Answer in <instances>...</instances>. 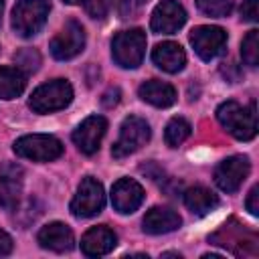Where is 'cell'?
Instances as JSON below:
<instances>
[{
    "mask_svg": "<svg viewBox=\"0 0 259 259\" xmlns=\"http://www.w3.org/2000/svg\"><path fill=\"white\" fill-rule=\"evenodd\" d=\"M217 119L237 140H251L257 134L255 103H251L249 107H243L237 101H225L217 109Z\"/></svg>",
    "mask_w": 259,
    "mask_h": 259,
    "instance_id": "cell-1",
    "label": "cell"
},
{
    "mask_svg": "<svg viewBox=\"0 0 259 259\" xmlns=\"http://www.w3.org/2000/svg\"><path fill=\"white\" fill-rule=\"evenodd\" d=\"M49 12V0H20L12 10V28L16 30V34L28 38L45 26Z\"/></svg>",
    "mask_w": 259,
    "mask_h": 259,
    "instance_id": "cell-2",
    "label": "cell"
},
{
    "mask_svg": "<svg viewBox=\"0 0 259 259\" xmlns=\"http://www.w3.org/2000/svg\"><path fill=\"white\" fill-rule=\"evenodd\" d=\"M146 53V34L140 28L121 30L111 40L113 61L123 69H136Z\"/></svg>",
    "mask_w": 259,
    "mask_h": 259,
    "instance_id": "cell-3",
    "label": "cell"
},
{
    "mask_svg": "<svg viewBox=\"0 0 259 259\" xmlns=\"http://www.w3.org/2000/svg\"><path fill=\"white\" fill-rule=\"evenodd\" d=\"M71 99H73V87L65 79H55L36 87L30 95L28 105L36 113H51L67 107Z\"/></svg>",
    "mask_w": 259,
    "mask_h": 259,
    "instance_id": "cell-4",
    "label": "cell"
},
{
    "mask_svg": "<svg viewBox=\"0 0 259 259\" xmlns=\"http://www.w3.org/2000/svg\"><path fill=\"white\" fill-rule=\"evenodd\" d=\"M14 152L16 156L32 160V162H51L63 154V144L55 136L32 134V136L18 138L14 142Z\"/></svg>",
    "mask_w": 259,
    "mask_h": 259,
    "instance_id": "cell-5",
    "label": "cell"
},
{
    "mask_svg": "<svg viewBox=\"0 0 259 259\" xmlns=\"http://www.w3.org/2000/svg\"><path fill=\"white\" fill-rule=\"evenodd\" d=\"M150 140V125L146 119L130 115L123 119L119 127V138L111 148L113 158H125L134 152H138L142 146H146Z\"/></svg>",
    "mask_w": 259,
    "mask_h": 259,
    "instance_id": "cell-6",
    "label": "cell"
},
{
    "mask_svg": "<svg viewBox=\"0 0 259 259\" xmlns=\"http://www.w3.org/2000/svg\"><path fill=\"white\" fill-rule=\"evenodd\" d=\"M103 204H105V192L101 182H97L93 176H87L81 180L77 194L71 200V212L77 219H89L101 212Z\"/></svg>",
    "mask_w": 259,
    "mask_h": 259,
    "instance_id": "cell-7",
    "label": "cell"
},
{
    "mask_svg": "<svg viewBox=\"0 0 259 259\" xmlns=\"http://www.w3.org/2000/svg\"><path fill=\"white\" fill-rule=\"evenodd\" d=\"M85 47V30L79 22L69 20L57 36L51 40V55L59 61H69L77 57Z\"/></svg>",
    "mask_w": 259,
    "mask_h": 259,
    "instance_id": "cell-8",
    "label": "cell"
},
{
    "mask_svg": "<svg viewBox=\"0 0 259 259\" xmlns=\"http://www.w3.org/2000/svg\"><path fill=\"white\" fill-rule=\"evenodd\" d=\"M190 45L202 61L217 59L227 47V32L221 26H196L190 32Z\"/></svg>",
    "mask_w": 259,
    "mask_h": 259,
    "instance_id": "cell-9",
    "label": "cell"
},
{
    "mask_svg": "<svg viewBox=\"0 0 259 259\" xmlns=\"http://www.w3.org/2000/svg\"><path fill=\"white\" fill-rule=\"evenodd\" d=\"M249 160L245 156H231L225 158L217 170H214V182L221 190L225 192H235L239 190V186L245 182L247 174H249Z\"/></svg>",
    "mask_w": 259,
    "mask_h": 259,
    "instance_id": "cell-10",
    "label": "cell"
},
{
    "mask_svg": "<svg viewBox=\"0 0 259 259\" xmlns=\"http://www.w3.org/2000/svg\"><path fill=\"white\" fill-rule=\"evenodd\" d=\"M105 130H107L105 117H101V115H89L73 132V142H75V146L83 154L91 156V154H95L99 150L101 140L105 136Z\"/></svg>",
    "mask_w": 259,
    "mask_h": 259,
    "instance_id": "cell-11",
    "label": "cell"
},
{
    "mask_svg": "<svg viewBox=\"0 0 259 259\" xmlns=\"http://www.w3.org/2000/svg\"><path fill=\"white\" fill-rule=\"evenodd\" d=\"M184 22H186V12L176 0H162L152 12L150 26L158 34H172L180 30Z\"/></svg>",
    "mask_w": 259,
    "mask_h": 259,
    "instance_id": "cell-12",
    "label": "cell"
},
{
    "mask_svg": "<svg viewBox=\"0 0 259 259\" xmlns=\"http://www.w3.org/2000/svg\"><path fill=\"white\" fill-rule=\"evenodd\" d=\"M22 168L18 164H4L0 168V206L4 210H14L22 194Z\"/></svg>",
    "mask_w": 259,
    "mask_h": 259,
    "instance_id": "cell-13",
    "label": "cell"
},
{
    "mask_svg": "<svg viewBox=\"0 0 259 259\" xmlns=\"http://www.w3.org/2000/svg\"><path fill=\"white\" fill-rule=\"evenodd\" d=\"M111 202L117 212L130 214L144 202V188L132 178H119L111 188Z\"/></svg>",
    "mask_w": 259,
    "mask_h": 259,
    "instance_id": "cell-14",
    "label": "cell"
},
{
    "mask_svg": "<svg viewBox=\"0 0 259 259\" xmlns=\"http://www.w3.org/2000/svg\"><path fill=\"white\" fill-rule=\"evenodd\" d=\"M36 241L42 249H49V251H55V253L71 251L73 245H75L73 231L63 223H49L47 227H42L36 235Z\"/></svg>",
    "mask_w": 259,
    "mask_h": 259,
    "instance_id": "cell-15",
    "label": "cell"
},
{
    "mask_svg": "<svg viewBox=\"0 0 259 259\" xmlns=\"http://www.w3.org/2000/svg\"><path fill=\"white\" fill-rule=\"evenodd\" d=\"M117 245V237L115 233L105 227V225H99V227H91L83 239H81V251L87 255V257H101V255H107L109 251H113V247Z\"/></svg>",
    "mask_w": 259,
    "mask_h": 259,
    "instance_id": "cell-16",
    "label": "cell"
},
{
    "mask_svg": "<svg viewBox=\"0 0 259 259\" xmlns=\"http://www.w3.org/2000/svg\"><path fill=\"white\" fill-rule=\"evenodd\" d=\"M182 219L176 210L172 208H166V206H154L146 212L142 225H144V231L150 233V235H164V233H172L180 227Z\"/></svg>",
    "mask_w": 259,
    "mask_h": 259,
    "instance_id": "cell-17",
    "label": "cell"
},
{
    "mask_svg": "<svg viewBox=\"0 0 259 259\" xmlns=\"http://www.w3.org/2000/svg\"><path fill=\"white\" fill-rule=\"evenodd\" d=\"M152 61L156 63V67H160L166 73H178L182 71L184 63H186V55L182 51V47L178 42H162L152 51Z\"/></svg>",
    "mask_w": 259,
    "mask_h": 259,
    "instance_id": "cell-18",
    "label": "cell"
},
{
    "mask_svg": "<svg viewBox=\"0 0 259 259\" xmlns=\"http://www.w3.org/2000/svg\"><path fill=\"white\" fill-rule=\"evenodd\" d=\"M138 93L146 103H150L154 107H170L176 101V89L170 83L158 81V79H150V81L142 83Z\"/></svg>",
    "mask_w": 259,
    "mask_h": 259,
    "instance_id": "cell-19",
    "label": "cell"
},
{
    "mask_svg": "<svg viewBox=\"0 0 259 259\" xmlns=\"http://www.w3.org/2000/svg\"><path fill=\"white\" fill-rule=\"evenodd\" d=\"M184 204L190 212L204 217L219 206V196L204 186H192L184 192Z\"/></svg>",
    "mask_w": 259,
    "mask_h": 259,
    "instance_id": "cell-20",
    "label": "cell"
},
{
    "mask_svg": "<svg viewBox=\"0 0 259 259\" xmlns=\"http://www.w3.org/2000/svg\"><path fill=\"white\" fill-rule=\"evenodd\" d=\"M26 87V77L18 67H0V97L14 99Z\"/></svg>",
    "mask_w": 259,
    "mask_h": 259,
    "instance_id": "cell-21",
    "label": "cell"
},
{
    "mask_svg": "<svg viewBox=\"0 0 259 259\" xmlns=\"http://www.w3.org/2000/svg\"><path fill=\"white\" fill-rule=\"evenodd\" d=\"M190 136V123L182 117H172L166 125V132H164V140L170 148H178L186 138Z\"/></svg>",
    "mask_w": 259,
    "mask_h": 259,
    "instance_id": "cell-22",
    "label": "cell"
},
{
    "mask_svg": "<svg viewBox=\"0 0 259 259\" xmlns=\"http://www.w3.org/2000/svg\"><path fill=\"white\" fill-rule=\"evenodd\" d=\"M241 57L249 67L259 63V30H249L241 45Z\"/></svg>",
    "mask_w": 259,
    "mask_h": 259,
    "instance_id": "cell-23",
    "label": "cell"
},
{
    "mask_svg": "<svg viewBox=\"0 0 259 259\" xmlns=\"http://www.w3.org/2000/svg\"><path fill=\"white\" fill-rule=\"evenodd\" d=\"M200 12H204L206 16H214V18H223L229 16L233 10V0H196Z\"/></svg>",
    "mask_w": 259,
    "mask_h": 259,
    "instance_id": "cell-24",
    "label": "cell"
},
{
    "mask_svg": "<svg viewBox=\"0 0 259 259\" xmlns=\"http://www.w3.org/2000/svg\"><path fill=\"white\" fill-rule=\"evenodd\" d=\"M14 61L18 65V69H24L26 73H34L40 65V55L32 49H22L14 55Z\"/></svg>",
    "mask_w": 259,
    "mask_h": 259,
    "instance_id": "cell-25",
    "label": "cell"
},
{
    "mask_svg": "<svg viewBox=\"0 0 259 259\" xmlns=\"http://www.w3.org/2000/svg\"><path fill=\"white\" fill-rule=\"evenodd\" d=\"M83 6H85V12L91 16V18H105L113 6V0H83Z\"/></svg>",
    "mask_w": 259,
    "mask_h": 259,
    "instance_id": "cell-26",
    "label": "cell"
},
{
    "mask_svg": "<svg viewBox=\"0 0 259 259\" xmlns=\"http://www.w3.org/2000/svg\"><path fill=\"white\" fill-rule=\"evenodd\" d=\"M241 18L247 22H257L259 18V0H243Z\"/></svg>",
    "mask_w": 259,
    "mask_h": 259,
    "instance_id": "cell-27",
    "label": "cell"
},
{
    "mask_svg": "<svg viewBox=\"0 0 259 259\" xmlns=\"http://www.w3.org/2000/svg\"><path fill=\"white\" fill-rule=\"evenodd\" d=\"M148 0H121L119 2V14L121 18H132Z\"/></svg>",
    "mask_w": 259,
    "mask_h": 259,
    "instance_id": "cell-28",
    "label": "cell"
},
{
    "mask_svg": "<svg viewBox=\"0 0 259 259\" xmlns=\"http://www.w3.org/2000/svg\"><path fill=\"white\" fill-rule=\"evenodd\" d=\"M245 204H247V210H249L253 217L259 214V186H253V188H251V192H249Z\"/></svg>",
    "mask_w": 259,
    "mask_h": 259,
    "instance_id": "cell-29",
    "label": "cell"
},
{
    "mask_svg": "<svg viewBox=\"0 0 259 259\" xmlns=\"http://www.w3.org/2000/svg\"><path fill=\"white\" fill-rule=\"evenodd\" d=\"M12 251V239L6 231L0 229V255H8Z\"/></svg>",
    "mask_w": 259,
    "mask_h": 259,
    "instance_id": "cell-30",
    "label": "cell"
},
{
    "mask_svg": "<svg viewBox=\"0 0 259 259\" xmlns=\"http://www.w3.org/2000/svg\"><path fill=\"white\" fill-rule=\"evenodd\" d=\"M119 101V89L115 87V89H109L105 95H103V105H107V107H111V105H115Z\"/></svg>",
    "mask_w": 259,
    "mask_h": 259,
    "instance_id": "cell-31",
    "label": "cell"
},
{
    "mask_svg": "<svg viewBox=\"0 0 259 259\" xmlns=\"http://www.w3.org/2000/svg\"><path fill=\"white\" fill-rule=\"evenodd\" d=\"M65 4H79V2H83V0H63Z\"/></svg>",
    "mask_w": 259,
    "mask_h": 259,
    "instance_id": "cell-32",
    "label": "cell"
},
{
    "mask_svg": "<svg viewBox=\"0 0 259 259\" xmlns=\"http://www.w3.org/2000/svg\"><path fill=\"white\" fill-rule=\"evenodd\" d=\"M2 12H4V0H0V22H2Z\"/></svg>",
    "mask_w": 259,
    "mask_h": 259,
    "instance_id": "cell-33",
    "label": "cell"
},
{
    "mask_svg": "<svg viewBox=\"0 0 259 259\" xmlns=\"http://www.w3.org/2000/svg\"><path fill=\"white\" fill-rule=\"evenodd\" d=\"M164 257H180L178 253H164Z\"/></svg>",
    "mask_w": 259,
    "mask_h": 259,
    "instance_id": "cell-34",
    "label": "cell"
}]
</instances>
